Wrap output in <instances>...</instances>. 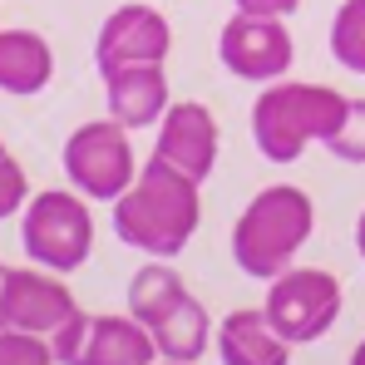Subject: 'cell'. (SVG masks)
<instances>
[{
	"mask_svg": "<svg viewBox=\"0 0 365 365\" xmlns=\"http://www.w3.org/2000/svg\"><path fill=\"white\" fill-rule=\"evenodd\" d=\"M331 60L351 74H365V0H341L331 20Z\"/></svg>",
	"mask_w": 365,
	"mask_h": 365,
	"instance_id": "cell-17",
	"label": "cell"
},
{
	"mask_svg": "<svg viewBox=\"0 0 365 365\" xmlns=\"http://www.w3.org/2000/svg\"><path fill=\"white\" fill-rule=\"evenodd\" d=\"M326 148H331L341 163H365V99H351L346 119L326 138Z\"/></svg>",
	"mask_w": 365,
	"mask_h": 365,
	"instance_id": "cell-19",
	"label": "cell"
},
{
	"mask_svg": "<svg viewBox=\"0 0 365 365\" xmlns=\"http://www.w3.org/2000/svg\"><path fill=\"white\" fill-rule=\"evenodd\" d=\"M222 365H292V341L267 321V311H227L217 326Z\"/></svg>",
	"mask_w": 365,
	"mask_h": 365,
	"instance_id": "cell-13",
	"label": "cell"
},
{
	"mask_svg": "<svg viewBox=\"0 0 365 365\" xmlns=\"http://www.w3.org/2000/svg\"><path fill=\"white\" fill-rule=\"evenodd\" d=\"M217 60L232 79L247 84H277L287 79V69L297 60V40L282 20H267V15H232L217 35Z\"/></svg>",
	"mask_w": 365,
	"mask_h": 365,
	"instance_id": "cell-8",
	"label": "cell"
},
{
	"mask_svg": "<svg viewBox=\"0 0 365 365\" xmlns=\"http://www.w3.org/2000/svg\"><path fill=\"white\" fill-rule=\"evenodd\" d=\"M0 277H5V267H0Z\"/></svg>",
	"mask_w": 365,
	"mask_h": 365,
	"instance_id": "cell-26",
	"label": "cell"
},
{
	"mask_svg": "<svg viewBox=\"0 0 365 365\" xmlns=\"http://www.w3.org/2000/svg\"><path fill=\"white\" fill-rule=\"evenodd\" d=\"M173 50V30L163 20V10L153 5H119L94 40V64L99 74H119V69H138V64H163Z\"/></svg>",
	"mask_w": 365,
	"mask_h": 365,
	"instance_id": "cell-10",
	"label": "cell"
},
{
	"mask_svg": "<svg viewBox=\"0 0 365 365\" xmlns=\"http://www.w3.org/2000/svg\"><path fill=\"white\" fill-rule=\"evenodd\" d=\"M202 182L178 173L173 163L163 158H148L138 168L133 187L114 197V232L123 247L143 252V257H178L182 247L192 242L197 232V217H202V197H197Z\"/></svg>",
	"mask_w": 365,
	"mask_h": 365,
	"instance_id": "cell-1",
	"label": "cell"
},
{
	"mask_svg": "<svg viewBox=\"0 0 365 365\" xmlns=\"http://www.w3.org/2000/svg\"><path fill=\"white\" fill-rule=\"evenodd\" d=\"M316 227V207L302 187L292 182H272L262 187L252 202L242 207V217L232 222V262L242 277H257V282H272L282 277L297 252L306 247Z\"/></svg>",
	"mask_w": 365,
	"mask_h": 365,
	"instance_id": "cell-3",
	"label": "cell"
},
{
	"mask_svg": "<svg viewBox=\"0 0 365 365\" xmlns=\"http://www.w3.org/2000/svg\"><path fill=\"white\" fill-rule=\"evenodd\" d=\"M242 15H267V20H287L302 10V0H232Z\"/></svg>",
	"mask_w": 365,
	"mask_h": 365,
	"instance_id": "cell-21",
	"label": "cell"
},
{
	"mask_svg": "<svg viewBox=\"0 0 365 365\" xmlns=\"http://www.w3.org/2000/svg\"><path fill=\"white\" fill-rule=\"evenodd\" d=\"M64 178L74 182V192H84L89 202H114L123 197L138 178V158L128 143V128L114 119L79 123L64 138Z\"/></svg>",
	"mask_w": 365,
	"mask_h": 365,
	"instance_id": "cell-5",
	"label": "cell"
},
{
	"mask_svg": "<svg viewBox=\"0 0 365 365\" xmlns=\"http://www.w3.org/2000/svg\"><path fill=\"white\" fill-rule=\"evenodd\" d=\"M60 365H158L153 331L133 316H84L74 311L50 336Z\"/></svg>",
	"mask_w": 365,
	"mask_h": 365,
	"instance_id": "cell-7",
	"label": "cell"
},
{
	"mask_svg": "<svg viewBox=\"0 0 365 365\" xmlns=\"http://www.w3.org/2000/svg\"><path fill=\"white\" fill-rule=\"evenodd\" d=\"M163 365H187V361H163Z\"/></svg>",
	"mask_w": 365,
	"mask_h": 365,
	"instance_id": "cell-24",
	"label": "cell"
},
{
	"mask_svg": "<svg viewBox=\"0 0 365 365\" xmlns=\"http://www.w3.org/2000/svg\"><path fill=\"white\" fill-rule=\"evenodd\" d=\"M104 104H109V119L123 123L128 133L133 128H148V123H163L168 114V74L163 64H138V69H119V74H104Z\"/></svg>",
	"mask_w": 365,
	"mask_h": 365,
	"instance_id": "cell-12",
	"label": "cell"
},
{
	"mask_svg": "<svg viewBox=\"0 0 365 365\" xmlns=\"http://www.w3.org/2000/svg\"><path fill=\"white\" fill-rule=\"evenodd\" d=\"M0 158H5V143H0Z\"/></svg>",
	"mask_w": 365,
	"mask_h": 365,
	"instance_id": "cell-25",
	"label": "cell"
},
{
	"mask_svg": "<svg viewBox=\"0 0 365 365\" xmlns=\"http://www.w3.org/2000/svg\"><path fill=\"white\" fill-rule=\"evenodd\" d=\"M217 341V326H212V316L202 311L197 297H187V302L168 316V321H158L153 326V346H158V356L163 361H202V351Z\"/></svg>",
	"mask_w": 365,
	"mask_h": 365,
	"instance_id": "cell-16",
	"label": "cell"
},
{
	"mask_svg": "<svg viewBox=\"0 0 365 365\" xmlns=\"http://www.w3.org/2000/svg\"><path fill=\"white\" fill-rule=\"evenodd\" d=\"M356 252L365 257V212H361V222H356Z\"/></svg>",
	"mask_w": 365,
	"mask_h": 365,
	"instance_id": "cell-22",
	"label": "cell"
},
{
	"mask_svg": "<svg viewBox=\"0 0 365 365\" xmlns=\"http://www.w3.org/2000/svg\"><path fill=\"white\" fill-rule=\"evenodd\" d=\"M187 297H192V292H187V282H182L163 257H158V262H148V267H138V272H133V282H128V316H133V321H143V326L153 331V326H158V321H168Z\"/></svg>",
	"mask_w": 365,
	"mask_h": 365,
	"instance_id": "cell-15",
	"label": "cell"
},
{
	"mask_svg": "<svg viewBox=\"0 0 365 365\" xmlns=\"http://www.w3.org/2000/svg\"><path fill=\"white\" fill-rule=\"evenodd\" d=\"M267 321L292 341H321L336 316H341V277L336 272H321V267H287L282 277L267 282Z\"/></svg>",
	"mask_w": 365,
	"mask_h": 365,
	"instance_id": "cell-6",
	"label": "cell"
},
{
	"mask_svg": "<svg viewBox=\"0 0 365 365\" xmlns=\"http://www.w3.org/2000/svg\"><path fill=\"white\" fill-rule=\"evenodd\" d=\"M351 99L331 84H267L252 104V138L257 153L267 163H297L311 143H326L341 119H346Z\"/></svg>",
	"mask_w": 365,
	"mask_h": 365,
	"instance_id": "cell-2",
	"label": "cell"
},
{
	"mask_svg": "<svg viewBox=\"0 0 365 365\" xmlns=\"http://www.w3.org/2000/svg\"><path fill=\"white\" fill-rule=\"evenodd\" d=\"M55 79V50L35 30H0V94H40Z\"/></svg>",
	"mask_w": 365,
	"mask_h": 365,
	"instance_id": "cell-14",
	"label": "cell"
},
{
	"mask_svg": "<svg viewBox=\"0 0 365 365\" xmlns=\"http://www.w3.org/2000/svg\"><path fill=\"white\" fill-rule=\"evenodd\" d=\"M25 202H30V178H25V168L5 153V158H0V217L25 212Z\"/></svg>",
	"mask_w": 365,
	"mask_h": 365,
	"instance_id": "cell-20",
	"label": "cell"
},
{
	"mask_svg": "<svg viewBox=\"0 0 365 365\" xmlns=\"http://www.w3.org/2000/svg\"><path fill=\"white\" fill-rule=\"evenodd\" d=\"M0 365H60L45 336H30L10 321H0Z\"/></svg>",
	"mask_w": 365,
	"mask_h": 365,
	"instance_id": "cell-18",
	"label": "cell"
},
{
	"mask_svg": "<svg viewBox=\"0 0 365 365\" xmlns=\"http://www.w3.org/2000/svg\"><path fill=\"white\" fill-rule=\"evenodd\" d=\"M79 311L74 292L60 282V272L45 267H5L0 277V321L30 331V336H55L64 321Z\"/></svg>",
	"mask_w": 365,
	"mask_h": 365,
	"instance_id": "cell-9",
	"label": "cell"
},
{
	"mask_svg": "<svg viewBox=\"0 0 365 365\" xmlns=\"http://www.w3.org/2000/svg\"><path fill=\"white\" fill-rule=\"evenodd\" d=\"M351 365H365V341L356 346V351H351Z\"/></svg>",
	"mask_w": 365,
	"mask_h": 365,
	"instance_id": "cell-23",
	"label": "cell"
},
{
	"mask_svg": "<svg viewBox=\"0 0 365 365\" xmlns=\"http://www.w3.org/2000/svg\"><path fill=\"white\" fill-rule=\"evenodd\" d=\"M20 247L45 272H60V277L79 272L94 252V217L84 192H64V187L35 192L20 217Z\"/></svg>",
	"mask_w": 365,
	"mask_h": 365,
	"instance_id": "cell-4",
	"label": "cell"
},
{
	"mask_svg": "<svg viewBox=\"0 0 365 365\" xmlns=\"http://www.w3.org/2000/svg\"><path fill=\"white\" fill-rule=\"evenodd\" d=\"M217 143H222V133H217L212 109L197 104V99H178V104H168V114H163L153 158L173 163L178 173H187V178L207 182L212 168H217Z\"/></svg>",
	"mask_w": 365,
	"mask_h": 365,
	"instance_id": "cell-11",
	"label": "cell"
}]
</instances>
